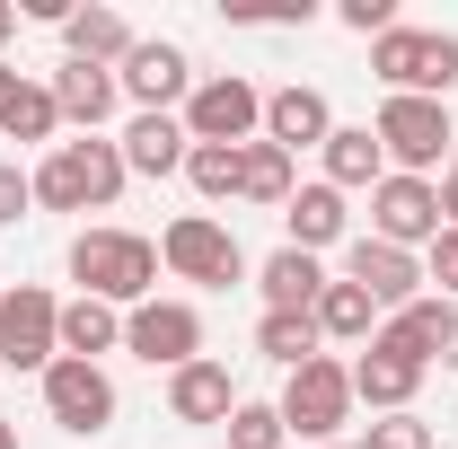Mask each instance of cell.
<instances>
[{
  "label": "cell",
  "instance_id": "6da1fadb",
  "mask_svg": "<svg viewBox=\"0 0 458 449\" xmlns=\"http://www.w3.org/2000/svg\"><path fill=\"white\" fill-rule=\"evenodd\" d=\"M71 282H80V300L141 309L150 282H159V247L132 238V229H80V238H71Z\"/></svg>",
  "mask_w": 458,
  "mask_h": 449
},
{
  "label": "cell",
  "instance_id": "7a4b0ae2",
  "mask_svg": "<svg viewBox=\"0 0 458 449\" xmlns=\"http://www.w3.org/2000/svg\"><path fill=\"white\" fill-rule=\"evenodd\" d=\"M123 150H114V141H98V132H89V141H54V159H45V168H36V203H45V212H106L114 194H123Z\"/></svg>",
  "mask_w": 458,
  "mask_h": 449
},
{
  "label": "cell",
  "instance_id": "3957f363",
  "mask_svg": "<svg viewBox=\"0 0 458 449\" xmlns=\"http://www.w3.org/2000/svg\"><path fill=\"white\" fill-rule=\"evenodd\" d=\"M370 71L388 80V97H450L458 89V36H441V27H388L370 45Z\"/></svg>",
  "mask_w": 458,
  "mask_h": 449
},
{
  "label": "cell",
  "instance_id": "277c9868",
  "mask_svg": "<svg viewBox=\"0 0 458 449\" xmlns=\"http://www.w3.org/2000/svg\"><path fill=\"white\" fill-rule=\"evenodd\" d=\"M370 132H379V150H388V176H432L458 150V123H450L441 97H388Z\"/></svg>",
  "mask_w": 458,
  "mask_h": 449
},
{
  "label": "cell",
  "instance_id": "5b68a950",
  "mask_svg": "<svg viewBox=\"0 0 458 449\" xmlns=\"http://www.w3.org/2000/svg\"><path fill=\"white\" fill-rule=\"evenodd\" d=\"M159 265L176 282H203V291H229V282L247 274V256H238V229L212 221V212H176L168 238H159Z\"/></svg>",
  "mask_w": 458,
  "mask_h": 449
},
{
  "label": "cell",
  "instance_id": "8992f818",
  "mask_svg": "<svg viewBox=\"0 0 458 449\" xmlns=\"http://www.w3.org/2000/svg\"><path fill=\"white\" fill-rule=\"evenodd\" d=\"M344 414H352V361H335V352H318V361H300L283 388V432H300V441H327L335 449Z\"/></svg>",
  "mask_w": 458,
  "mask_h": 449
},
{
  "label": "cell",
  "instance_id": "52a82bcc",
  "mask_svg": "<svg viewBox=\"0 0 458 449\" xmlns=\"http://www.w3.org/2000/svg\"><path fill=\"white\" fill-rule=\"evenodd\" d=\"M185 141H212V150H247L256 141V123H265V89L256 80H238V71H221V80H203L194 97H185Z\"/></svg>",
  "mask_w": 458,
  "mask_h": 449
},
{
  "label": "cell",
  "instance_id": "ba28073f",
  "mask_svg": "<svg viewBox=\"0 0 458 449\" xmlns=\"http://www.w3.org/2000/svg\"><path fill=\"white\" fill-rule=\"evenodd\" d=\"M0 361L9 370H54L62 361V300L45 282L0 291Z\"/></svg>",
  "mask_w": 458,
  "mask_h": 449
},
{
  "label": "cell",
  "instance_id": "9c48e42d",
  "mask_svg": "<svg viewBox=\"0 0 458 449\" xmlns=\"http://www.w3.org/2000/svg\"><path fill=\"white\" fill-rule=\"evenodd\" d=\"M123 352L150 361V370L203 361V318H194V300H141V309H123Z\"/></svg>",
  "mask_w": 458,
  "mask_h": 449
},
{
  "label": "cell",
  "instance_id": "30bf717a",
  "mask_svg": "<svg viewBox=\"0 0 458 449\" xmlns=\"http://www.w3.org/2000/svg\"><path fill=\"white\" fill-rule=\"evenodd\" d=\"M370 238H388V247H432L441 238V185L432 176H379L370 185Z\"/></svg>",
  "mask_w": 458,
  "mask_h": 449
},
{
  "label": "cell",
  "instance_id": "8fae6325",
  "mask_svg": "<svg viewBox=\"0 0 458 449\" xmlns=\"http://www.w3.org/2000/svg\"><path fill=\"white\" fill-rule=\"evenodd\" d=\"M45 414H54L62 432L98 441V432L114 423V379L98 370V361H71V352H62L54 370H45Z\"/></svg>",
  "mask_w": 458,
  "mask_h": 449
},
{
  "label": "cell",
  "instance_id": "7c38bea8",
  "mask_svg": "<svg viewBox=\"0 0 458 449\" xmlns=\"http://www.w3.org/2000/svg\"><path fill=\"white\" fill-rule=\"evenodd\" d=\"M114 89H123V97H132L141 114H168L176 97H194V62L176 54L168 36H141L132 54L114 62Z\"/></svg>",
  "mask_w": 458,
  "mask_h": 449
},
{
  "label": "cell",
  "instance_id": "4fadbf2b",
  "mask_svg": "<svg viewBox=\"0 0 458 449\" xmlns=\"http://www.w3.org/2000/svg\"><path fill=\"white\" fill-rule=\"evenodd\" d=\"M344 282H361V291L397 318L405 300H423V256H405L388 238H352V247H344Z\"/></svg>",
  "mask_w": 458,
  "mask_h": 449
},
{
  "label": "cell",
  "instance_id": "5bb4252c",
  "mask_svg": "<svg viewBox=\"0 0 458 449\" xmlns=\"http://www.w3.org/2000/svg\"><path fill=\"white\" fill-rule=\"evenodd\" d=\"M379 343H397L405 361H450L458 352V300H441V291H423V300H405L397 318H379Z\"/></svg>",
  "mask_w": 458,
  "mask_h": 449
},
{
  "label": "cell",
  "instance_id": "9a60e30c",
  "mask_svg": "<svg viewBox=\"0 0 458 449\" xmlns=\"http://www.w3.org/2000/svg\"><path fill=\"white\" fill-rule=\"evenodd\" d=\"M327 132H335L327 89H300V80H291V89L265 97V141H274V150H291V159H300V150H327Z\"/></svg>",
  "mask_w": 458,
  "mask_h": 449
},
{
  "label": "cell",
  "instance_id": "2e32d148",
  "mask_svg": "<svg viewBox=\"0 0 458 449\" xmlns=\"http://www.w3.org/2000/svg\"><path fill=\"white\" fill-rule=\"evenodd\" d=\"M414 388H423V361H405L397 343H361V361H352V396L361 405H379V414H414Z\"/></svg>",
  "mask_w": 458,
  "mask_h": 449
},
{
  "label": "cell",
  "instance_id": "e0dca14e",
  "mask_svg": "<svg viewBox=\"0 0 458 449\" xmlns=\"http://www.w3.org/2000/svg\"><path fill=\"white\" fill-rule=\"evenodd\" d=\"M238 405H247V396L229 388V361H185V370H168V414L176 423L203 432V423H229Z\"/></svg>",
  "mask_w": 458,
  "mask_h": 449
},
{
  "label": "cell",
  "instance_id": "ac0fdd59",
  "mask_svg": "<svg viewBox=\"0 0 458 449\" xmlns=\"http://www.w3.org/2000/svg\"><path fill=\"white\" fill-rule=\"evenodd\" d=\"M327 282H335V274H327L309 247H274V256L256 265V291H265V309H291V318H309Z\"/></svg>",
  "mask_w": 458,
  "mask_h": 449
},
{
  "label": "cell",
  "instance_id": "d6986e66",
  "mask_svg": "<svg viewBox=\"0 0 458 449\" xmlns=\"http://www.w3.org/2000/svg\"><path fill=\"white\" fill-rule=\"evenodd\" d=\"M114 150H123V168H132V176H176L194 141H185V123H176V114H132V132H123Z\"/></svg>",
  "mask_w": 458,
  "mask_h": 449
},
{
  "label": "cell",
  "instance_id": "ffe728a7",
  "mask_svg": "<svg viewBox=\"0 0 458 449\" xmlns=\"http://www.w3.org/2000/svg\"><path fill=\"white\" fill-rule=\"evenodd\" d=\"M283 221H291V238H283V247H309V256H327V247L344 238V221H352V212H344V194H335V185L318 176V185H300V194L283 203Z\"/></svg>",
  "mask_w": 458,
  "mask_h": 449
},
{
  "label": "cell",
  "instance_id": "44dd1931",
  "mask_svg": "<svg viewBox=\"0 0 458 449\" xmlns=\"http://www.w3.org/2000/svg\"><path fill=\"white\" fill-rule=\"evenodd\" d=\"M114 97H123V89H114V71H98V62H62L54 71V106H62V123H80V132H98L114 114Z\"/></svg>",
  "mask_w": 458,
  "mask_h": 449
},
{
  "label": "cell",
  "instance_id": "7402d4cb",
  "mask_svg": "<svg viewBox=\"0 0 458 449\" xmlns=\"http://www.w3.org/2000/svg\"><path fill=\"white\" fill-rule=\"evenodd\" d=\"M309 318H318V343H370L379 335V300H370L361 282H327Z\"/></svg>",
  "mask_w": 458,
  "mask_h": 449
},
{
  "label": "cell",
  "instance_id": "603a6c76",
  "mask_svg": "<svg viewBox=\"0 0 458 449\" xmlns=\"http://www.w3.org/2000/svg\"><path fill=\"white\" fill-rule=\"evenodd\" d=\"M379 176H388L379 132H370V123H335V132H327V185L352 194V185H379Z\"/></svg>",
  "mask_w": 458,
  "mask_h": 449
},
{
  "label": "cell",
  "instance_id": "cb8c5ba5",
  "mask_svg": "<svg viewBox=\"0 0 458 449\" xmlns=\"http://www.w3.org/2000/svg\"><path fill=\"white\" fill-rule=\"evenodd\" d=\"M62 45H71V62H98V71H106V62H123L141 36H132L114 9H71V18H62Z\"/></svg>",
  "mask_w": 458,
  "mask_h": 449
},
{
  "label": "cell",
  "instance_id": "d4e9b609",
  "mask_svg": "<svg viewBox=\"0 0 458 449\" xmlns=\"http://www.w3.org/2000/svg\"><path fill=\"white\" fill-rule=\"evenodd\" d=\"M114 343H123V318H114L106 300H71V309H62V352H71V361H98Z\"/></svg>",
  "mask_w": 458,
  "mask_h": 449
},
{
  "label": "cell",
  "instance_id": "484cf974",
  "mask_svg": "<svg viewBox=\"0 0 458 449\" xmlns=\"http://www.w3.org/2000/svg\"><path fill=\"white\" fill-rule=\"evenodd\" d=\"M291 194H300L291 150H274V141H247V185H238V203H265V212H283Z\"/></svg>",
  "mask_w": 458,
  "mask_h": 449
},
{
  "label": "cell",
  "instance_id": "4316f807",
  "mask_svg": "<svg viewBox=\"0 0 458 449\" xmlns=\"http://www.w3.org/2000/svg\"><path fill=\"white\" fill-rule=\"evenodd\" d=\"M0 132H9V141H54V132H62V106H54V89L18 80V89H9V106H0Z\"/></svg>",
  "mask_w": 458,
  "mask_h": 449
},
{
  "label": "cell",
  "instance_id": "83f0119b",
  "mask_svg": "<svg viewBox=\"0 0 458 449\" xmlns=\"http://www.w3.org/2000/svg\"><path fill=\"white\" fill-rule=\"evenodd\" d=\"M185 185H194L203 203H229V194L247 185V150H212V141H194V150H185Z\"/></svg>",
  "mask_w": 458,
  "mask_h": 449
},
{
  "label": "cell",
  "instance_id": "f1b7e54d",
  "mask_svg": "<svg viewBox=\"0 0 458 449\" xmlns=\"http://www.w3.org/2000/svg\"><path fill=\"white\" fill-rule=\"evenodd\" d=\"M256 352H265V361H283V370L318 361V318H291V309H265V326H256Z\"/></svg>",
  "mask_w": 458,
  "mask_h": 449
},
{
  "label": "cell",
  "instance_id": "f546056e",
  "mask_svg": "<svg viewBox=\"0 0 458 449\" xmlns=\"http://www.w3.org/2000/svg\"><path fill=\"white\" fill-rule=\"evenodd\" d=\"M283 405H238L229 414V449H283Z\"/></svg>",
  "mask_w": 458,
  "mask_h": 449
},
{
  "label": "cell",
  "instance_id": "4dcf8cb0",
  "mask_svg": "<svg viewBox=\"0 0 458 449\" xmlns=\"http://www.w3.org/2000/svg\"><path fill=\"white\" fill-rule=\"evenodd\" d=\"M361 449H432V432H423L414 414H379V423H370V441H361Z\"/></svg>",
  "mask_w": 458,
  "mask_h": 449
},
{
  "label": "cell",
  "instance_id": "1f68e13d",
  "mask_svg": "<svg viewBox=\"0 0 458 449\" xmlns=\"http://www.w3.org/2000/svg\"><path fill=\"white\" fill-rule=\"evenodd\" d=\"M423 282H441V300H458V229H441L423 247Z\"/></svg>",
  "mask_w": 458,
  "mask_h": 449
},
{
  "label": "cell",
  "instance_id": "d6a6232c",
  "mask_svg": "<svg viewBox=\"0 0 458 449\" xmlns=\"http://www.w3.org/2000/svg\"><path fill=\"white\" fill-rule=\"evenodd\" d=\"M344 27H352V36H370V45H379V36H388V27H397V0H344Z\"/></svg>",
  "mask_w": 458,
  "mask_h": 449
},
{
  "label": "cell",
  "instance_id": "836d02e7",
  "mask_svg": "<svg viewBox=\"0 0 458 449\" xmlns=\"http://www.w3.org/2000/svg\"><path fill=\"white\" fill-rule=\"evenodd\" d=\"M27 203H36V176L0 159V229H9V221H27Z\"/></svg>",
  "mask_w": 458,
  "mask_h": 449
},
{
  "label": "cell",
  "instance_id": "e575fe53",
  "mask_svg": "<svg viewBox=\"0 0 458 449\" xmlns=\"http://www.w3.org/2000/svg\"><path fill=\"white\" fill-rule=\"evenodd\" d=\"M441 229H458V168L441 176Z\"/></svg>",
  "mask_w": 458,
  "mask_h": 449
},
{
  "label": "cell",
  "instance_id": "d590c367",
  "mask_svg": "<svg viewBox=\"0 0 458 449\" xmlns=\"http://www.w3.org/2000/svg\"><path fill=\"white\" fill-rule=\"evenodd\" d=\"M9 36H18V9H9V0H0V45H9Z\"/></svg>",
  "mask_w": 458,
  "mask_h": 449
},
{
  "label": "cell",
  "instance_id": "8d00e7d4",
  "mask_svg": "<svg viewBox=\"0 0 458 449\" xmlns=\"http://www.w3.org/2000/svg\"><path fill=\"white\" fill-rule=\"evenodd\" d=\"M9 89H18V71H9V62H0V106H9Z\"/></svg>",
  "mask_w": 458,
  "mask_h": 449
},
{
  "label": "cell",
  "instance_id": "74e56055",
  "mask_svg": "<svg viewBox=\"0 0 458 449\" xmlns=\"http://www.w3.org/2000/svg\"><path fill=\"white\" fill-rule=\"evenodd\" d=\"M0 449H18V423H0Z\"/></svg>",
  "mask_w": 458,
  "mask_h": 449
},
{
  "label": "cell",
  "instance_id": "f35d334b",
  "mask_svg": "<svg viewBox=\"0 0 458 449\" xmlns=\"http://www.w3.org/2000/svg\"><path fill=\"white\" fill-rule=\"evenodd\" d=\"M335 449H361V441H335Z\"/></svg>",
  "mask_w": 458,
  "mask_h": 449
},
{
  "label": "cell",
  "instance_id": "ab89813d",
  "mask_svg": "<svg viewBox=\"0 0 458 449\" xmlns=\"http://www.w3.org/2000/svg\"><path fill=\"white\" fill-rule=\"evenodd\" d=\"M450 168H458V150H450Z\"/></svg>",
  "mask_w": 458,
  "mask_h": 449
}]
</instances>
